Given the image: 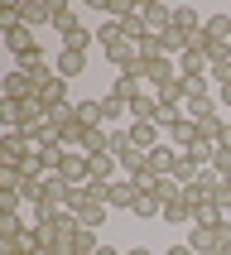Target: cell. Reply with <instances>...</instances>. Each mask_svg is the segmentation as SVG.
<instances>
[{
	"instance_id": "12",
	"label": "cell",
	"mask_w": 231,
	"mask_h": 255,
	"mask_svg": "<svg viewBox=\"0 0 231 255\" xmlns=\"http://www.w3.org/2000/svg\"><path fill=\"white\" fill-rule=\"evenodd\" d=\"M222 222H231V212H227V207H222L217 198L193 207V227H222Z\"/></svg>"
},
{
	"instance_id": "24",
	"label": "cell",
	"mask_w": 231,
	"mask_h": 255,
	"mask_svg": "<svg viewBox=\"0 0 231 255\" xmlns=\"http://www.w3.org/2000/svg\"><path fill=\"white\" fill-rule=\"evenodd\" d=\"M222 106H217V97H193L183 101V116H193V121H207V116H217Z\"/></svg>"
},
{
	"instance_id": "11",
	"label": "cell",
	"mask_w": 231,
	"mask_h": 255,
	"mask_svg": "<svg viewBox=\"0 0 231 255\" xmlns=\"http://www.w3.org/2000/svg\"><path fill=\"white\" fill-rule=\"evenodd\" d=\"M53 72L63 77V82H72V77H82V72H87V53H72V48H63V53L53 58Z\"/></svg>"
},
{
	"instance_id": "25",
	"label": "cell",
	"mask_w": 231,
	"mask_h": 255,
	"mask_svg": "<svg viewBox=\"0 0 231 255\" xmlns=\"http://www.w3.org/2000/svg\"><path fill=\"white\" fill-rule=\"evenodd\" d=\"M202 53H207V68H227V63H231V43H212V39H202Z\"/></svg>"
},
{
	"instance_id": "8",
	"label": "cell",
	"mask_w": 231,
	"mask_h": 255,
	"mask_svg": "<svg viewBox=\"0 0 231 255\" xmlns=\"http://www.w3.org/2000/svg\"><path fill=\"white\" fill-rule=\"evenodd\" d=\"M125 135H130V144H135V149H144V154L164 144V140H159V126H154V121H130Z\"/></svg>"
},
{
	"instance_id": "28",
	"label": "cell",
	"mask_w": 231,
	"mask_h": 255,
	"mask_svg": "<svg viewBox=\"0 0 231 255\" xmlns=\"http://www.w3.org/2000/svg\"><path fill=\"white\" fill-rule=\"evenodd\" d=\"M0 126L19 130V101H0Z\"/></svg>"
},
{
	"instance_id": "6",
	"label": "cell",
	"mask_w": 231,
	"mask_h": 255,
	"mask_svg": "<svg viewBox=\"0 0 231 255\" xmlns=\"http://www.w3.org/2000/svg\"><path fill=\"white\" fill-rule=\"evenodd\" d=\"M19 24H29L34 34H39L43 24H53V0H24V5H19Z\"/></svg>"
},
{
	"instance_id": "4",
	"label": "cell",
	"mask_w": 231,
	"mask_h": 255,
	"mask_svg": "<svg viewBox=\"0 0 231 255\" xmlns=\"http://www.w3.org/2000/svg\"><path fill=\"white\" fill-rule=\"evenodd\" d=\"M135 198H140V188L130 183V178L106 183V207H111V212H130V207H135Z\"/></svg>"
},
{
	"instance_id": "15",
	"label": "cell",
	"mask_w": 231,
	"mask_h": 255,
	"mask_svg": "<svg viewBox=\"0 0 231 255\" xmlns=\"http://www.w3.org/2000/svg\"><path fill=\"white\" fill-rule=\"evenodd\" d=\"M202 39H212V43H231V14H207V24H202Z\"/></svg>"
},
{
	"instance_id": "32",
	"label": "cell",
	"mask_w": 231,
	"mask_h": 255,
	"mask_svg": "<svg viewBox=\"0 0 231 255\" xmlns=\"http://www.w3.org/2000/svg\"><path fill=\"white\" fill-rule=\"evenodd\" d=\"M164 255H198V251H193V246L183 241V246H169V251H164Z\"/></svg>"
},
{
	"instance_id": "2",
	"label": "cell",
	"mask_w": 231,
	"mask_h": 255,
	"mask_svg": "<svg viewBox=\"0 0 231 255\" xmlns=\"http://www.w3.org/2000/svg\"><path fill=\"white\" fill-rule=\"evenodd\" d=\"M0 92H5V101H29V97H39V82H34L29 72L10 68V72H5V82H0Z\"/></svg>"
},
{
	"instance_id": "22",
	"label": "cell",
	"mask_w": 231,
	"mask_h": 255,
	"mask_svg": "<svg viewBox=\"0 0 231 255\" xmlns=\"http://www.w3.org/2000/svg\"><path fill=\"white\" fill-rule=\"evenodd\" d=\"M183 154L193 159V164H198V169H212V154H217V144H212V140H202V135H198V140L188 144Z\"/></svg>"
},
{
	"instance_id": "13",
	"label": "cell",
	"mask_w": 231,
	"mask_h": 255,
	"mask_svg": "<svg viewBox=\"0 0 231 255\" xmlns=\"http://www.w3.org/2000/svg\"><path fill=\"white\" fill-rule=\"evenodd\" d=\"M130 212L144 217V222H149V217H164V198H159L154 188H140V198H135V207H130Z\"/></svg>"
},
{
	"instance_id": "14",
	"label": "cell",
	"mask_w": 231,
	"mask_h": 255,
	"mask_svg": "<svg viewBox=\"0 0 231 255\" xmlns=\"http://www.w3.org/2000/svg\"><path fill=\"white\" fill-rule=\"evenodd\" d=\"M140 92H149V87H144L140 77H125V72H116V82H111V97H120V101L130 106V101L140 97Z\"/></svg>"
},
{
	"instance_id": "19",
	"label": "cell",
	"mask_w": 231,
	"mask_h": 255,
	"mask_svg": "<svg viewBox=\"0 0 231 255\" xmlns=\"http://www.w3.org/2000/svg\"><path fill=\"white\" fill-rule=\"evenodd\" d=\"M144 19H149L154 34H164V29L173 24V10H169V5H159V0H144Z\"/></svg>"
},
{
	"instance_id": "10",
	"label": "cell",
	"mask_w": 231,
	"mask_h": 255,
	"mask_svg": "<svg viewBox=\"0 0 231 255\" xmlns=\"http://www.w3.org/2000/svg\"><path fill=\"white\" fill-rule=\"evenodd\" d=\"M164 222L169 227H193V202H188V193H173L164 202Z\"/></svg>"
},
{
	"instance_id": "16",
	"label": "cell",
	"mask_w": 231,
	"mask_h": 255,
	"mask_svg": "<svg viewBox=\"0 0 231 255\" xmlns=\"http://www.w3.org/2000/svg\"><path fill=\"white\" fill-rule=\"evenodd\" d=\"M92 159V178L87 183H116V154H87Z\"/></svg>"
},
{
	"instance_id": "21",
	"label": "cell",
	"mask_w": 231,
	"mask_h": 255,
	"mask_svg": "<svg viewBox=\"0 0 231 255\" xmlns=\"http://www.w3.org/2000/svg\"><path fill=\"white\" fill-rule=\"evenodd\" d=\"M173 24H178V29H188V34H202V24H207V19H202L193 5H173Z\"/></svg>"
},
{
	"instance_id": "29",
	"label": "cell",
	"mask_w": 231,
	"mask_h": 255,
	"mask_svg": "<svg viewBox=\"0 0 231 255\" xmlns=\"http://www.w3.org/2000/svg\"><path fill=\"white\" fill-rule=\"evenodd\" d=\"M101 106H106V121H116V116H130V106H125L120 97H111V92L101 97Z\"/></svg>"
},
{
	"instance_id": "26",
	"label": "cell",
	"mask_w": 231,
	"mask_h": 255,
	"mask_svg": "<svg viewBox=\"0 0 231 255\" xmlns=\"http://www.w3.org/2000/svg\"><path fill=\"white\" fill-rule=\"evenodd\" d=\"M77 116H82L87 126H101V121H106V106H101V97H97V101H77Z\"/></svg>"
},
{
	"instance_id": "9",
	"label": "cell",
	"mask_w": 231,
	"mask_h": 255,
	"mask_svg": "<svg viewBox=\"0 0 231 255\" xmlns=\"http://www.w3.org/2000/svg\"><path fill=\"white\" fill-rule=\"evenodd\" d=\"M164 135H169L173 149H188V144L198 140V121H193V116H178V121H169V126H164Z\"/></svg>"
},
{
	"instance_id": "20",
	"label": "cell",
	"mask_w": 231,
	"mask_h": 255,
	"mask_svg": "<svg viewBox=\"0 0 231 255\" xmlns=\"http://www.w3.org/2000/svg\"><path fill=\"white\" fill-rule=\"evenodd\" d=\"M159 116V97L154 92H140V97L130 101V121H154Z\"/></svg>"
},
{
	"instance_id": "30",
	"label": "cell",
	"mask_w": 231,
	"mask_h": 255,
	"mask_svg": "<svg viewBox=\"0 0 231 255\" xmlns=\"http://www.w3.org/2000/svg\"><path fill=\"white\" fill-rule=\"evenodd\" d=\"M231 82V63H227V68H212V87H227Z\"/></svg>"
},
{
	"instance_id": "1",
	"label": "cell",
	"mask_w": 231,
	"mask_h": 255,
	"mask_svg": "<svg viewBox=\"0 0 231 255\" xmlns=\"http://www.w3.org/2000/svg\"><path fill=\"white\" fill-rule=\"evenodd\" d=\"M87 130H92V126L77 116V106H63V111H53V135H58V144H63V149H82Z\"/></svg>"
},
{
	"instance_id": "5",
	"label": "cell",
	"mask_w": 231,
	"mask_h": 255,
	"mask_svg": "<svg viewBox=\"0 0 231 255\" xmlns=\"http://www.w3.org/2000/svg\"><path fill=\"white\" fill-rule=\"evenodd\" d=\"M39 101L48 106V116L63 111V106H72V101H68V82H63L58 72H53V77H43V82H39Z\"/></svg>"
},
{
	"instance_id": "7",
	"label": "cell",
	"mask_w": 231,
	"mask_h": 255,
	"mask_svg": "<svg viewBox=\"0 0 231 255\" xmlns=\"http://www.w3.org/2000/svg\"><path fill=\"white\" fill-rule=\"evenodd\" d=\"M178 77H212V68H207V53H202V34H198V43H193V48L178 58Z\"/></svg>"
},
{
	"instance_id": "17",
	"label": "cell",
	"mask_w": 231,
	"mask_h": 255,
	"mask_svg": "<svg viewBox=\"0 0 231 255\" xmlns=\"http://www.w3.org/2000/svg\"><path fill=\"white\" fill-rule=\"evenodd\" d=\"M82 154H111V130L106 126H92L82 140Z\"/></svg>"
},
{
	"instance_id": "18",
	"label": "cell",
	"mask_w": 231,
	"mask_h": 255,
	"mask_svg": "<svg viewBox=\"0 0 231 255\" xmlns=\"http://www.w3.org/2000/svg\"><path fill=\"white\" fill-rule=\"evenodd\" d=\"M92 43H97V29H87V24H77V29L63 34V48H72V53H87Z\"/></svg>"
},
{
	"instance_id": "23",
	"label": "cell",
	"mask_w": 231,
	"mask_h": 255,
	"mask_svg": "<svg viewBox=\"0 0 231 255\" xmlns=\"http://www.w3.org/2000/svg\"><path fill=\"white\" fill-rule=\"evenodd\" d=\"M77 24H82V19L72 14V5H68V0H53V29H58V39H63L68 29H77Z\"/></svg>"
},
{
	"instance_id": "33",
	"label": "cell",
	"mask_w": 231,
	"mask_h": 255,
	"mask_svg": "<svg viewBox=\"0 0 231 255\" xmlns=\"http://www.w3.org/2000/svg\"><path fill=\"white\" fill-rule=\"evenodd\" d=\"M227 255H231V251H227Z\"/></svg>"
},
{
	"instance_id": "27",
	"label": "cell",
	"mask_w": 231,
	"mask_h": 255,
	"mask_svg": "<svg viewBox=\"0 0 231 255\" xmlns=\"http://www.w3.org/2000/svg\"><path fill=\"white\" fill-rule=\"evenodd\" d=\"M24 188V169H5L0 164V193H19Z\"/></svg>"
},
{
	"instance_id": "31",
	"label": "cell",
	"mask_w": 231,
	"mask_h": 255,
	"mask_svg": "<svg viewBox=\"0 0 231 255\" xmlns=\"http://www.w3.org/2000/svg\"><path fill=\"white\" fill-rule=\"evenodd\" d=\"M217 202H222V207L231 212V178H222V193H217Z\"/></svg>"
},
{
	"instance_id": "3",
	"label": "cell",
	"mask_w": 231,
	"mask_h": 255,
	"mask_svg": "<svg viewBox=\"0 0 231 255\" xmlns=\"http://www.w3.org/2000/svg\"><path fill=\"white\" fill-rule=\"evenodd\" d=\"M58 173H63L72 188H82L87 178H92V159H87L82 149H68V154H63V164H58Z\"/></svg>"
}]
</instances>
